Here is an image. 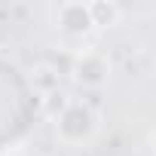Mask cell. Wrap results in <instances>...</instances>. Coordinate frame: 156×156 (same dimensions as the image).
Masks as SVG:
<instances>
[{"label":"cell","instance_id":"6da1fadb","mask_svg":"<svg viewBox=\"0 0 156 156\" xmlns=\"http://www.w3.org/2000/svg\"><path fill=\"white\" fill-rule=\"evenodd\" d=\"M98 132V113L86 101H67L55 116V138L67 147L89 144Z\"/></svg>","mask_w":156,"mask_h":156},{"label":"cell","instance_id":"7a4b0ae2","mask_svg":"<svg viewBox=\"0 0 156 156\" xmlns=\"http://www.w3.org/2000/svg\"><path fill=\"white\" fill-rule=\"evenodd\" d=\"M70 73H73V80L80 83V86H86V89H101L104 83H107V76H110V58H107V52H101V49H80L73 55V67H70Z\"/></svg>","mask_w":156,"mask_h":156},{"label":"cell","instance_id":"3957f363","mask_svg":"<svg viewBox=\"0 0 156 156\" xmlns=\"http://www.w3.org/2000/svg\"><path fill=\"white\" fill-rule=\"evenodd\" d=\"M55 28L64 37H73V40L89 37L95 31L92 19H89V3H61L55 9Z\"/></svg>","mask_w":156,"mask_h":156},{"label":"cell","instance_id":"277c9868","mask_svg":"<svg viewBox=\"0 0 156 156\" xmlns=\"http://www.w3.org/2000/svg\"><path fill=\"white\" fill-rule=\"evenodd\" d=\"M122 16V6L116 3H101V0H95V3H89V19H92V28H110L116 25Z\"/></svg>","mask_w":156,"mask_h":156}]
</instances>
